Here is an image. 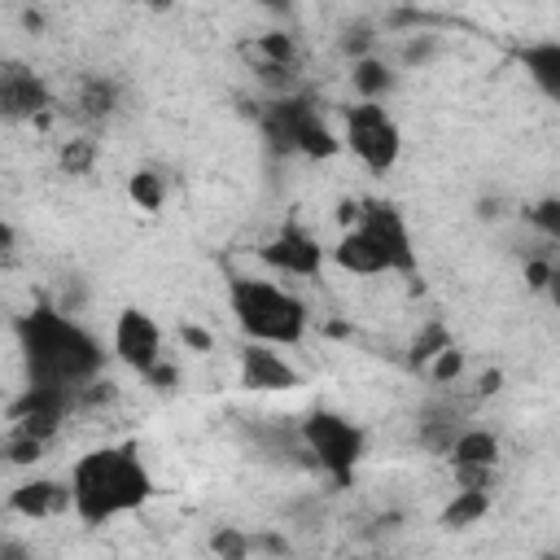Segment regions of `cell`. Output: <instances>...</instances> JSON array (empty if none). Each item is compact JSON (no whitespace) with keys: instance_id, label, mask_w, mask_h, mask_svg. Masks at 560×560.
<instances>
[{"instance_id":"6da1fadb","label":"cell","mask_w":560,"mask_h":560,"mask_svg":"<svg viewBox=\"0 0 560 560\" xmlns=\"http://www.w3.org/2000/svg\"><path fill=\"white\" fill-rule=\"evenodd\" d=\"M18 332V350L26 363V381H48V385H88L92 376L105 372V359L114 350H105V341L79 324V315L61 311L57 302H35L26 315H18L13 324Z\"/></svg>"},{"instance_id":"7a4b0ae2","label":"cell","mask_w":560,"mask_h":560,"mask_svg":"<svg viewBox=\"0 0 560 560\" xmlns=\"http://www.w3.org/2000/svg\"><path fill=\"white\" fill-rule=\"evenodd\" d=\"M70 512L83 525H109L153 499V472L136 442H105L70 464Z\"/></svg>"},{"instance_id":"3957f363","label":"cell","mask_w":560,"mask_h":560,"mask_svg":"<svg viewBox=\"0 0 560 560\" xmlns=\"http://www.w3.org/2000/svg\"><path fill=\"white\" fill-rule=\"evenodd\" d=\"M228 311L245 341L302 346L311 328V306L280 280L267 276H228Z\"/></svg>"},{"instance_id":"277c9868","label":"cell","mask_w":560,"mask_h":560,"mask_svg":"<svg viewBox=\"0 0 560 560\" xmlns=\"http://www.w3.org/2000/svg\"><path fill=\"white\" fill-rule=\"evenodd\" d=\"M298 433H302V446L311 455V468L324 472L337 490H346L354 481V468L368 455V433L332 407H311L298 420Z\"/></svg>"},{"instance_id":"5b68a950","label":"cell","mask_w":560,"mask_h":560,"mask_svg":"<svg viewBox=\"0 0 560 560\" xmlns=\"http://www.w3.org/2000/svg\"><path fill=\"white\" fill-rule=\"evenodd\" d=\"M341 144L368 175H389L402 158V127L385 101L341 105Z\"/></svg>"},{"instance_id":"8992f818","label":"cell","mask_w":560,"mask_h":560,"mask_svg":"<svg viewBox=\"0 0 560 560\" xmlns=\"http://www.w3.org/2000/svg\"><path fill=\"white\" fill-rule=\"evenodd\" d=\"M70 416H79V407H74V389H70V385L26 381V389L9 402V429L31 433V438H44V442H52Z\"/></svg>"},{"instance_id":"52a82bcc","label":"cell","mask_w":560,"mask_h":560,"mask_svg":"<svg viewBox=\"0 0 560 560\" xmlns=\"http://www.w3.org/2000/svg\"><path fill=\"white\" fill-rule=\"evenodd\" d=\"M109 350H114V359L127 368V372H136L140 381L166 359V332H162V324L149 315V311H140V306H122L118 315H114V328H109Z\"/></svg>"},{"instance_id":"ba28073f","label":"cell","mask_w":560,"mask_h":560,"mask_svg":"<svg viewBox=\"0 0 560 560\" xmlns=\"http://www.w3.org/2000/svg\"><path fill=\"white\" fill-rule=\"evenodd\" d=\"M359 228L385 249L394 276L416 280V271H420V254H416L411 228H407V219H402V210H398L394 201H385V197H363V206H359Z\"/></svg>"},{"instance_id":"9c48e42d","label":"cell","mask_w":560,"mask_h":560,"mask_svg":"<svg viewBox=\"0 0 560 560\" xmlns=\"http://www.w3.org/2000/svg\"><path fill=\"white\" fill-rule=\"evenodd\" d=\"M258 262H262L267 271H276V276L319 280V271H324V262H328V249L315 241L311 228H302V223L289 219L276 236H267V241L258 245Z\"/></svg>"},{"instance_id":"30bf717a","label":"cell","mask_w":560,"mask_h":560,"mask_svg":"<svg viewBox=\"0 0 560 560\" xmlns=\"http://www.w3.org/2000/svg\"><path fill=\"white\" fill-rule=\"evenodd\" d=\"M57 109V92L22 61H4L0 70V114L9 122H48Z\"/></svg>"},{"instance_id":"8fae6325","label":"cell","mask_w":560,"mask_h":560,"mask_svg":"<svg viewBox=\"0 0 560 560\" xmlns=\"http://www.w3.org/2000/svg\"><path fill=\"white\" fill-rule=\"evenodd\" d=\"M236 381L249 394H289L302 385V372L289 363L284 346H267V341H245V350L236 354Z\"/></svg>"},{"instance_id":"7c38bea8","label":"cell","mask_w":560,"mask_h":560,"mask_svg":"<svg viewBox=\"0 0 560 560\" xmlns=\"http://www.w3.org/2000/svg\"><path fill=\"white\" fill-rule=\"evenodd\" d=\"M122 109V83L109 79V74H79L74 88H70V101H66V114L79 122V127H105L114 114Z\"/></svg>"},{"instance_id":"4fadbf2b","label":"cell","mask_w":560,"mask_h":560,"mask_svg":"<svg viewBox=\"0 0 560 560\" xmlns=\"http://www.w3.org/2000/svg\"><path fill=\"white\" fill-rule=\"evenodd\" d=\"M9 516H22V521H52L61 512H70V481H57V477H26L9 490L4 499Z\"/></svg>"},{"instance_id":"5bb4252c","label":"cell","mask_w":560,"mask_h":560,"mask_svg":"<svg viewBox=\"0 0 560 560\" xmlns=\"http://www.w3.org/2000/svg\"><path fill=\"white\" fill-rule=\"evenodd\" d=\"M328 262H332L337 271L363 276V280H372V276H394L385 249H381L359 223H354V228H341V236L328 245Z\"/></svg>"},{"instance_id":"9a60e30c","label":"cell","mask_w":560,"mask_h":560,"mask_svg":"<svg viewBox=\"0 0 560 560\" xmlns=\"http://www.w3.org/2000/svg\"><path fill=\"white\" fill-rule=\"evenodd\" d=\"M516 61H521L525 79H529L547 101L560 105V39H529V44L516 48Z\"/></svg>"},{"instance_id":"2e32d148","label":"cell","mask_w":560,"mask_h":560,"mask_svg":"<svg viewBox=\"0 0 560 560\" xmlns=\"http://www.w3.org/2000/svg\"><path fill=\"white\" fill-rule=\"evenodd\" d=\"M350 88H354V101H385L398 88V70L381 52H368L350 61Z\"/></svg>"},{"instance_id":"e0dca14e","label":"cell","mask_w":560,"mask_h":560,"mask_svg":"<svg viewBox=\"0 0 560 560\" xmlns=\"http://www.w3.org/2000/svg\"><path fill=\"white\" fill-rule=\"evenodd\" d=\"M490 503H494V490H472V486H455L451 503L442 508L438 525L442 529H472L490 516Z\"/></svg>"},{"instance_id":"ac0fdd59","label":"cell","mask_w":560,"mask_h":560,"mask_svg":"<svg viewBox=\"0 0 560 560\" xmlns=\"http://www.w3.org/2000/svg\"><path fill=\"white\" fill-rule=\"evenodd\" d=\"M446 459H451V464H499V459H503V442H499V433L486 429V424H464Z\"/></svg>"},{"instance_id":"d6986e66","label":"cell","mask_w":560,"mask_h":560,"mask_svg":"<svg viewBox=\"0 0 560 560\" xmlns=\"http://www.w3.org/2000/svg\"><path fill=\"white\" fill-rule=\"evenodd\" d=\"M446 346H455V332L442 324V319H429V324H420L416 328V337L407 341V354H402V363H407V372H420L424 376V368L446 350Z\"/></svg>"},{"instance_id":"ffe728a7","label":"cell","mask_w":560,"mask_h":560,"mask_svg":"<svg viewBox=\"0 0 560 560\" xmlns=\"http://www.w3.org/2000/svg\"><path fill=\"white\" fill-rule=\"evenodd\" d=\"M96 136L92 131H74V136H66L61 144H57V171L61 175H92V166H96Z\"/></svg>"},{"instance_id":"44dd1931","label":"cell","mask_w":560,"mask_h":560,"mask_svg":"<svg viewBox=\"0 0 560 560\" xmlns=\"http://www.w3.org/2000/svg\"><path fill=\"white\" fill-rule=\"evenodd\" d=\"M127 201H131L136 210H144V214H158V210L166 206V179H162V171L136 166V171L127 175Z\"/></svg>"},{"instance_id":"7402d4cb","label":"cell","mask_w":560,"mask_h":560,"mask_svg":"<svg viewBox=\"0 0 560 560\" xmlns=\"http://www.w3.org/2000/svg\"><path fill=\"white\" fill-rule=\"evenodd\" d=\"M521 219L534 228V236H538V241H547V245H556V249H560V197H556V192H547V197H538V201L521 206Z\"/></svg>"},{"instance_id":"603a6c76","label":"cell","mask_w":560,"mask_h":560,"mask_svg":"<svg viewBox=\"0 0 560 560\" xmlns=\"http://www.w3.org/2000/svg\"><path fill=\"white\" fill-rule=\"evenodd\" d=\"M44 451H48V442H44V438L18 433V429H9V433H4V464H9V468H35V464L44 459Z\"/></svg>"},{"instance_id":"cb8c5ba5","label":"cell","mask_w":560,"mask_h":560,"mask_svg":"<svg viewBox=\"0 0 560 560\" xmlns=\"http://www.w3.org/2000/svg\"><path fill=\"white\" fill-rule=\"evenodd\" d=\"M438 52H442V39H438L433 31H411V35H402V48H398V66L416 70V66H429Z\"/></svg>"},{"instance_id":"d4e9b609","label":"cell","mask_w":560,"mask_h":560,"mask_svg":"<svg viewBox=\"0 0 560 560\" xmlns=\"http://www.w3.org/2000/svg\"><path fill=\"white\" fill-rule=\"evenodd\" d=\"M464 372H468V359H464V350H459V346H446V350L424 368V376H429L438 389L459 385V381H464Z\"/></svg>"},{"instance_id":"484cf974","label":"cell","mask_w":560,"mask_h":560,"mask_svg":"<svg viewBox=\"0 0 560 560\" xmlns=\"http://www.w3.org/2000/svg\"><path fill=\"white\" fill-rule=\"evenodd\" d=\"M341 52H346L350 61L376 52V26H372V22H350V26L341 31Z\"/></svg>"},{"instance_id":"4316f807","label":"cell","mask_w":560,"mask_h":560,"mask_svg":"<svg viewBox=\"0 0 560 560\" xmlns=\"http://www.w3.org/2000/svg\"><path fill=\"white\" fill-rule=\"evenodd\" d=\"M455 486H472V490H494L499 486V464H451Z\"/></svg>"},{"instance_id":"83f0119b","label":"cell","mask_w":560,"mask_h":560,"mask_svg":"<svg viewBox=\"0 0 560 560\" xmlns=\"http://www.w3.org/2000/svg\"><path fill=\"white\" fill-rule=\"evenodd\" d=\"M210 551H214V556H228V560H241V556L258 551V538H249V534H241V529H219V534L210 538Z\"/></svg>"},{"instance_id":"f1b7e54d","label":"cell","mask_w":560,"mask_h":560,"mask_svg":"<svg viewBox=\"0 0 560 560\" xmlns=\"http://www.w3.org/2000/svg\"><path fill=\"white\" fill-rule=\"evenodd\" d=\"M175 337H179L184 350H192V354H210V350H214V332L201 328V324H192V319H184V324L175 328Z\"/></svg>"},{"instance_id":"f546056e","label":"cell","mask_w":560,"mask_h":560,"mask_svg":"<svg viewBox=\"0 0 560 560\" xmlns=\"http://www.w3.org/2000/svg\"><path fill=\"white\" fill-rule=\"evenodd\" d=\"M179 381H184V372H179V363H171V359H162L149 376H144V385L149 389H158V394H171V389H179Z\"/></svg>"},{"instance_id":"4dcf8cb0","label":"cell","mask_w":560,"mask_h":560,"mask_svg":"<svg viewBox=\"0 0 560 560\" xmlns=\"http://www.w3.org/2000/svg\"><path fill=\"white\" fill-rule=\"evenodd\" d=\"M503 389V372L499 368H486V372H477V385H472V398L481 402V398H494Z\"/></svg>"},{"instance_id":"1f68e13d","label":"cell","mask_w":560,"mask_h":560,"mask_svg":"<svg viewBox=\"0 0 560 560\" xmlns=\"http://www.w3.org/2000/svg\"><path fill=\"white\" fill-rule=\"evenodd\" d=\"M547 298H551V306H560V254H556V262H551V276H547V289H542Z\"/></svg>"},{"instance_id":"d6a6232c","label":"cell","mask_w":560,"mask_h":560,"mask_svg":"<svg viewBox=\"0 0 560 560\" xmlns=\"http://www.w3.org/2000/svg\"><path fill=\"white\" fill-rule=\"evenodd\" d=\"M254 4H258V9H267V13H280V18H284V13H293V0H254Z\"/></svg>"},{"instance_id":"836d02e7","label":"cell","mask_w":560,"mask_h":560,"mask_svg":"<svg viewBox=\"0 0 560 560\" xmlns=\"http://www.w3.org/2000/svg\"><path fill=\"white\" fill-rule=\"evenodd\" d=\"M140 4H144V9H153V13H162V9H171L175 0H140Z\"/></svg>"}]
</instances>
